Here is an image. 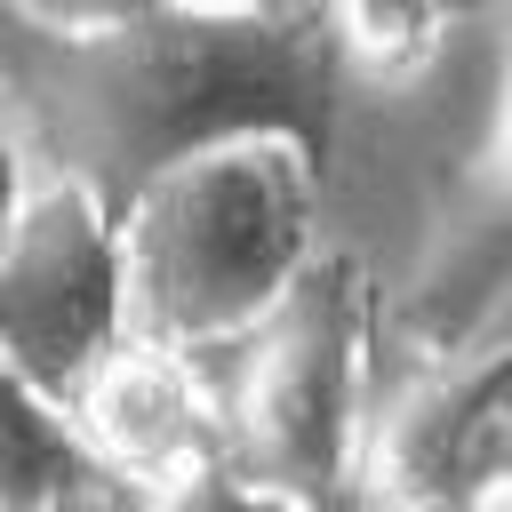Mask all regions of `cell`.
Returning <instances> with one entry per match:
<instances>
[{"label":"cell","instance_id":"cell-9","mask_svg":"<svg viewBox=\"0 0 512 512\" xmlns=\"http://www.w3.org/2000/svg\"><path fill=\"white\" fill-rule=\"evenodd\" d=\"M8 16H32V24H120V16H144V8H168V0H0Z\"/></svg>","mask_w":512,"mask_h":512},{"label":"cell","instance_id":"cell-7","mask_svg":"<svg viewBox=\"0 0 512 512\" xmlns=\"http://www.w3.org/2000/svg\"><path fill=\"white\" fill-rule=\"evenodd\" d=\"M336 8V32L344 48L368 64V72H424L448 40V0H328Z\"/></svg>","mask_w":512,"mask_h":512},{"label":"cell","instance_id":"cell-3","mask_svg":"<svg viewBox=\"0 0 512 512\" xmlns=\"http://www.w3.org/2000/svg\"><path fill=\"white\" fill-rule=\"evenodd\" d=\"M232 472L320 512L368 448V280L320 248L304 280L232 344Z\"/></svg>","mask_w":512,"mask_h":512},{"label":"cell","instance_id":"cell-8","mask_svg":"<svg viewBox=\"0 0 512 512\" xmlns=\"http://www.w3.org/2000/svg\"><path fill=\"white\" fill-rule=\"evenodd\" d=\"M144 512H304V504H288V496H272V488H256L248 472H232V464H216V472H200V480H184V488H168V496H152Z\"/></svg>","mask_w":512,"mask_h":512},{"label":"cell","instance_id":"cell-6","mask_svg":"<svg viewBox=\"0 0 512 512\" xmlns=\"http://www.w3.org/2000/svg\"><path fill=\"white\" fill-rule=\"evenodd\" d=\"M88 480L72 400L0 360V512H64Z\"/></svg>","mask_w":512,"mask_h":512},{"label":"cell","instance_id":"cell-11","mask_svg":"<svg viewBox=\"0 0 512 512\" xmlns=\"http://www.w3.org/2000/svg\"><path fill=\"white\" fill-rule=\"evenodd\" d=\"M488 192L512 216V64H504V96H496V128H488Z\"/></svg>","mask_w":512,"mask_h":512},{"label":"cell","instance_id":"cell-12","mask_svg":"<svg viewBox=\"0 0 512 512\" xmlns=\"http://www.w3.org/2000/svg\"><path fill=\"white\" fill-rule=\"evenodd\" d=\"M64 512H96V504H88V496H72V504H64Z\"/></svg>","mask_w":512,"mask_h":512},{"label":"cell","instance_id":"cell-10","mask_svg":"<svg viewBox=\"0 0 512 512\" xmlns=\"http://www.w3.org/2000/svg\"><path fill=\"white\" fill-rule=\"evenodd\" d=\"M24 184H32V160H24L16 128L0 120V256H8V232H16V208H24Z\"/></svg>","mask_w":512,"mask_h":512},{"label":"cell","instance_id":"cell-5","mask_svg":"<svg viewBox=\"0 0 512 512\" xmlns=\"http://www.w3.org/2000/svg\"><path fill=\"white\" fill-rule=\"evenodd\" d=\"M72 424L88 464H104L144 496H168L232 464V424H224V392L208 384V352H176L152 336H120L88 368V384L72 392Z\"/></svg>","mask_w":512,"mask_h":512},{"label":"cell","instance_id":"cell-1","mask_svg":"<svg viewBox=\"0 0 512 512\" xmlns=\"http://www.w3.org/2000/svg\"><path fill=\"white\" fill-rule=\"evenodd\" d=\"M16 24L48 48V64L16 72L24 112L48 120V160L112 200L216 136H312L304 48L240 0H168L120 24Z\"/></svg>","mask_w":512,"mask_h":512},{"label":"cell","instance_id":"cell-2","mask_svg":"<svg viewBox=\"0 0 512 512\" xmlns=\"http://www.w3.org/2000/svg\"><path fill=\"white\" fill-rule=\"evenodd\" d=\"M320 160L296 128L216 136L120 200L128 336L232 352L320 256Z\"/></svg>","mask_w":512,"mask_h":512},{"label":"cell","instance_id":"cell-4","mask_svg":"<svg viewBox=\"0 0 512 512\" xmlns=\"http://www.w3.org/2000/svg\"><path fill=\"white\" fill-rule=\"evenodd\" d=\"M128 336L120 304V200L72 168H32L0 256V360L72 400Z\"/></svg>","mask_w":512,"mask_h":512}]
</instances>
